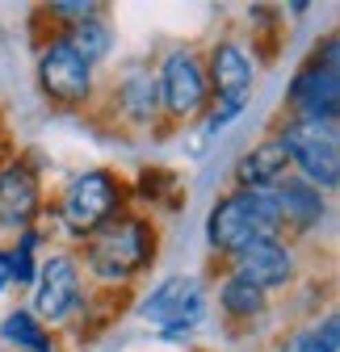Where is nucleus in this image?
Listing matches in <instances>:
<instances>
[{"label": "nucleus", "instance_id": "nucleus-1", "mask_svg": "<svg viewBox=\"0 0 340 352\" xmlns=\"http://www.w3.org/2000/svg\"><path fill=\"white\" fill-rule=\"evenodd\" d=\"M277 231H281V218L269 189H235L210 206V218H206V239L223 256H240L248 243L277 239Z\"/></svg>", "mask_w": 340, "mask_h": 352}, {"label": "nucleus", "instance_id": "nucleus-2", "mask_svg": "<svg viewBox=\"0 0 340 352\" xmlns=\"http://www.w3.org/2000/svg\"><path fill=\"white\" fill-rule=\"evenodd\" d=\"M151 256H156V231L131 214L109 218L105 227L84 235V260L101 281H131L139 269H147Z\"/></svg>", "mask_w": 340, "mask_h": 352}, {"label": "nucleus", "instance_id": "nucleus-3", "mask_svg": "<svg viewBox=\"0 0 340 352\" xmlns=\"http://www.w3.org/2000/svg\"><path fill=\"white\" fill-rule=\"evenodd\" d=\"M277 139L286 147V160L299 164L307 185H315L319 193L340 185V143H336V126L332 122L294 118V122H286V130Z\"/></svg>", "mask_w": 340, "mask_h": 352}, {"label": "nucleus", "instance_id": "nucleus-4", "mask_svg": "<svg viewBox=\"0 0 340 352\" xmlns=\"http://www.w3.org/2000/svg\"><path fill=\"white\" fill-rule=\"evenodd\" d=\"M118 206H122V181L109 168H93V172H80L67 185L59 214L72 235H93L118 214Z\"/></svg>", "mask_w": 340, "mask_h": 352}, {"label": "nucleus", "instance_id": "nucleus-5", "mask_svg": "<svg viewBox=\"0 0 340 352\" xmlns=\"http://www.w3.org/2000/svg\"><path fill=\"white\" fill-rule=\"evenodd\" d=\"M336 34L323 38V51H315L303 72L294 76L290 84V105L299 109V118L307 122H332L336 126V113H340V72H336Z\"/></svg>", "mask_w": 340, "mask_h": 352}, {"label": "nucleus", "instance_id": "nucleus-6", "mask_svg": "<svg viewBox=\"0 0 340 352\" xmlns=\"http://www.w3.org/2000/svg\"><path fill=\"white\" fill-rule=\"evenodd\" d=\"M143 319L160 327L164 336H185L206 319V289L198 277H168L160 281L147 302H143Z\"/></svg>", "mask_w": 340, "mask_h": 352}, {"label": "nucleus", "instance_id": "nucleus-7", "mask_svg": "<svg viewBox=\"0 0 340 352\" xmlns=\"http://www.w3.org/2000/svg\"><path fill=\"white\" fill-rule=\"evenodd\" d=\"M38 84L55 105H80L93 93V67L84 63L63 38H51L38 55Z\"/></svg>", "mask_w": 340, "mask_h": 352}, {"label": "nucleus", "instance_id": "nucleus-8", "mask_svg": "<svg viewBox=\"0 0 340 352\" xmlns=\"http://www.w3.org/2000/svg\"><path fill=\"white\" fill-rule=\"evenodd\" d=\"M80 306V269L72 256H51L42 260V269L34 273V319H51L63 323L72 311Z\"/></svg>", "mask_w": 340, "mask_h": 352}, {"label": "nucleus", "instance_id": "nucleus-9", "mask_svg": "<svg viewBox=\"0 0 340 352\" xmlns=\"http://www.w3.org/2000/svg\"><path fill=\"white\" fill-rule=\"evenodd\" d=\"M156 80H160V101H164V109L173 118H193L206 105V97H210L206 67L198 63L193 51H173L164 59Z\"/></svg>", "mask_w": 340, "mask_h": 352}, {"label": "nucleus", "instance_id": "nucleus-10", "mask_svg": "<svg viewBox=\"0 0 340 352\" xmlns=\"http://www.w3.org/2000/svg\"><path fill=\"white\" fill-rule=\"evenodd\" d=\"M210 93L219 97L223 109H244L248 97H252V63H248V51L240 42H219L215 51H210Z\"/></svg>", "mask_w": 340, "mask_h": 352}, {"label": "nucleus", "instance_id": "nucleus-11", "mask_svg": "<svg viewBox=\"0 0 340 352\" xmlns=\"http://www.w3.org/2000/svg\"><path fill=\"white\" fill-rule=\"evenodd\" d=\"M235 260V277L248 281V285H257L261 294L269 289H281L290 285L294 277V252L281 243V239H261V243H248Z\"/></svg>", "mask_w": 340, "mask_h": 352}, {"label": "nucleus", "instance_id": "nucleus-12", "mask_svg": "<svg viewBox=\"0 0 340 352\" xmlns=\"http://www.w3.org/2000/svg\"><path fill=\"white\" fill-rule=\"evenodd\" d=\"M38 214V181L25 164H5L0 168V223L30 231Z\"/></svg>", "mask_w": 340, "mask_h": 352}, {"label": "nucleus", "instance_id": "nucleus-13", "mask_svg": "<svg viewBox=\"0 0 340 352\" xmlns=\"http://www.w3.org/2000/svg\"><path fill=\"white\" fill-rule=\"evenodd\" d=\"M269 197H273V206H277L281 227L290 223V227L307 231V227L323 223V214H328V206H323V193H319L315 185L299 181V176H281L277 185H269Z\"/></svg>", "mask_w": 340, "mask_h": 352}, {"label": "nucleus", "instance_id": "nucleus-14", "mask_svg": "<svg viewBox=\"0 0 340 352\" xmlns=\"http://www.w3.org/2000/svg\"><path fill=\"white\" fill-rule=\"evenodd\" d=\"M286 147L281 139H265L261 147H252L240 164H235V185L240 189H269L277 185L281 176H286Z\"/></svg>", "mask_w": 340, "mask_h": 352}, {"label": "nucleus", "instance_id": "nucleus-15", "mask_svg": "<svg viewBox=\"0 0 340 352\" xmlns=\"http://www.w3.org/2000/svg\"><path fill=\"white\" fill-rule=\"evenodd\" d=\"M118 109L131 118V122H151L156 109H160V80L147 72V67H131L126 80L118 84Z\"/></svg>", "mask_w": 340, "mask_h": 352}, {"label": "nucleus", "instance_id": "nucleus-16", "mask_svg": "<svg viewBox=\"0 0 340 352\" xmlns=\"http://www.w3.org/2000/svg\"><path fill=\"white\" fill-rule=\"evenodd\" d=\"M0 340L13 344L17 352H59L55 340H51V331L42 327L30 311H13V315H5V323H0Z\"/></svg>", "mask_w": 340, "mask_h": 352}, {"label": "nucleus", "instance_id": "nucleus-17", "mask_svg": "<svg viewBox=\"0 0 340 352\" xmlns=\"http://www.w3.org/2000/svg\"><path fill=\"white\" fill-rule=\"evenodd\" d=\"M63 42L84 59V63H97V59H105L109 55V42H114V34H109V25L101 21V17H84V21H72L67 25V34H63Z\"/></svg>", "mask_w": 340, "mask_h": 352}, {"label": "nucleus", "instance_id": "nucleus-18", "mask_svg": "<svg viewBox=\"0 0 340 352\" xmlns=\"http://www.w3.org/2000/svg\"><path fill=\"white\" fill-rule=\"evenodd\" d=\"M219 306H223L227 319H257L265 311V294L257 285L240 281V277H227L223 289H219Z\"/></svg>", "mask_w": 340, "mask_h": 352}, {"label": "nucleus", "instance_id": "nucleus-19", "mask_svg": "<svg viewBox=\"0 0 340 352\" xmlns=\"http://www.w3.org/2000/svg\"><path fill=\"white\" fill-rule=\"evenodd\" d=\"M336 344H340V323H336V315H328L323 323H311L303 331H294L281 344V352H336Z\"/></svg>", "mask_w": 340, "mask_h": 352}, {"label": "nucleus", "instance_id": "nucleus-20", "mask_svg": "<svg viewBox=\"0 0 340 352\" xmlns=\"http://www.w3.org/2000/svg\"><path fill=\"white\" fill-rule=\"evenodd\" d=\"M34 248H38V231H21V239H17V248H9L5 252V260H9V273H13V281L17 285H34Z\"/></svg>", "mask_w": 340, "mask_h": 352}, {"label": "nucleus", "instance_id": "nucleus-21", "mask_svg": "<svg viewBox=\"0 0 340 352\" xmlns=\"http://www.w3.org/2000/svg\"><path fill=\"white\" fill-rule=\"evenodd\" d=\"M13 285V273H9V260H5V252H0V294H5Z\"/></svg>", "mask_w": 340, "mask_h": 352}]
</instances>
